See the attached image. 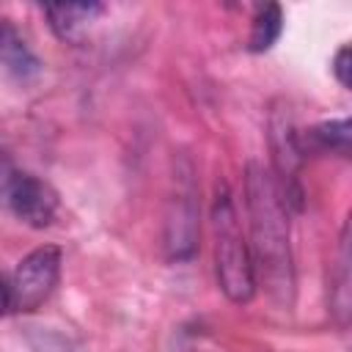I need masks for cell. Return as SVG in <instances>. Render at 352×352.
Here are the masks:
<instances>
[{
  "mask_svg": "<svg viewBox=\"0 0 352 352\" xmlns=\"http://www.w3.org/2000/svg\"><path fill=\"white\" fill-rule=\"evenodd\" d=\"M245 204L250 217L253 275L280 308L294 302V264L289 245V206L283 204L275 173L250 160L245 168Z\"/></svg>",
  "mask_w": 352,
  "mask_h": 352,
  "instance_id": "obj_1",
  "label": "cell"
},
{
  "mask_svg": "<svg viewBox=\"0 0 352 352\" xmlns=\"http://www.w3.org/2000/svg\"><path fill=\"white\" fill-rule=\"evenodd\" d=\"M212 220H214V264H217L220 289L231 302H250L256 294L250 248L239 228V214L226 184H217Z\"/></svg>",
  "mask_w": 352,
  "mask_h": 352,
  "instance_id": "obj_2",
  "label": "cell"
},
{
  "mask_svg": "<svg viewBox=\"0 0 352 352\" xmlns=\"http://www.w3.org/2000/svg\"><path fill=\"white\" fill-rule=\"evenodd\" d=\"M165 253L170 261H187L198 250V187L187 154L173 157L170 195L165 206Z\"/></svg>",
  "mask_w": 352,
  "mask_h": 352,
  "instance_id": "obj_3",
  "label": "cell"
},
{
  "mask_svg": "<svg viewBox=\"0 0 352 352\" xmlns=\"http://www.w3.org/2000/svg\"><path fill=\"white\" fill-rule=\"evenodd\" d=\"M270 129V148H272V173L280 187L283 204L294 212L302 209V187H300V165L305 160V151L300 146V132L294 126V116L286 99H275L267 118Z\"/></svg>",
  "mask_w": 352,
  "mask_h": 352,
  "instance_id": "obj_4",
  "label": "cell"
},
{
  "mask_svg": "<svg viewBox=\"0 0 352 352\" xmlns=\"http://www.w3.org/2000/svg\"><path fill=\"white\" fill-rule=\"evenodd\" d=\"M0 201L28 226L44 228L58 212V192L33 173L11 170L0 179Z\"/></svg>",
  "mask_w": 352,
  "mask_h": 352,
  "instance_id": "obj_5",
  "label": "cell"
},
{
  "mask_svg": "<svg viewBox=\"0 0 352 352\" xmlns=\"http://www.w3.org/2000/svg\"><path fill=\"white\" fill-rule=\"evenodd\" d=\"M60 275V250L55 245H44L30 250L11 278L14 286V308L16 311H36L55 289Z\"/></svg>",
  "mask_w": 352,
  "mask_h": 352,
  "instance_id": "obj_6",
  "label": "cell"
},
{
  "mask_svg": "<svg viewBox=\"0 0 352 352\" xmlns=\"http://www.w3.org/2000/svg\"><path fill=\"white\" fill-rule=\"evenodd\" d=\"M44 14L50 19L52 33L60 41L77 44L82 41L88 25L102 14L99 3H58V6H44Z\"/></svg>",
  "mask_w": 352,
  "mask_h": 352,
  "instance_id": "obj_7",
  "label": "cell"
},
{
  "mask_svg": "<svg viewBox=\"0 0 352 352\" xmlns=\"http://www.w3.org/2000/svg\"><path fill=\"white\" fill-rule=\"evenodd\" d=\"M349 138H352L349 118H336V121L316 124L305 138H300V146H302V151H305V146L311 143L314 148H322V151L349 154Z\"/></svg>",
  "mask_w": 352,
  "mask_h": 352,
  "instance_id": "obj_8",
  "label": "cell"
},
{
  "mask_svg": "<svg viewBox=\"0 0 352 352\" xmlns=\"http://www.w3.org/2000/svg\"><path fill=\"white\" fill-rule=\"evenodd\" d=\"M0 60L19 77H28V74L38 72V60L25 47V41L16 36V30L6 22H3V30H0Z\"/></svg>",
  "mask_w": 352,
  "mask_h": 352,
  "instance_id": "obj_9",
  "label": "cell"
},
{
  "mask_svg": "<svg viewBox=\"0 0 352 352\" xmlns=\"http://www.w3.org/2000/svg\"><path fill=\"white\" fill-rule=\"evenodd\" d=\"M280 28H283V14H280V6L278 3H267L258 8V14L253 16V30H250V52H264L270 50L278 36H280Z\"/></svg>",
  "mask_w": 352,
  "mask_h": 352,
  "instance_id": "obj_10",
  "label": "cell"
},
{
  "mask_svg": "<svg viewBox=\"0 0 352 352\" xmlns=\"http://www.w3.org/2000/svg\"><path fill=\"white\" fill-rule=\"evenodd\" d=\"M352 52H349V47L344 44L338 52H336V58H333V74H336V80L344 85V88H349L352 85Z\"/></svg>",
  "mask_w": 352,
  "mask_h": 352,
  "instance_id": "obj_11",
  "label": "cell"
},
{
  "mask_svg": "<svg viewBox=\"0 0 352 352\" xmlns=\"http://www.w3.org/2000/svg\"><path fill=\"white\" fill-rule=\"evenodd\" d=\"M8 311H14V286L11 278L0 270V316H6Z\"/></svg>",
  "mask_w": 352,
  "mask_h": 352,
  "instance_id": "obj_12",
  "label": "cell"
},
{
  "mask_svg": "<svg viewBox=\"0 0 352 352\" xmlns=\"http://www.w3.org/2000/svg\"><path fill=\"white\" fill-rule=\"evenodd\" d=\"M0 30H3V22H0Z\"/></svg>",
  "mask_w": 352,
  "mask_h": 352,
  "instance_id": "obj_13",
  "label": "cell"
}]
</instances>
